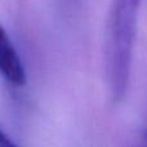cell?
Returning <instances> with one entry per match:
<instances>
[{
  "mask_svg": "<svg viewBox=\"0 0 147 147\" xmlns=\"http://www.w3.org/2000/svg\"><path fill=\"white\" fill-rule=\"evenodd\" d=\"M142 0H112L105 34V70L110 97L119 103L127 96L130 83Z\"/></svg>",
  "mask_w": 147,
  "mask_h": 147,
  "instance_id": "6da1fadb",
  "label": "cell"
},
{
  "mask_svg": "<svg viewBox=\"0 0 147 147\" xmlns=\"http://www.w3.org/2000/svg\"><path fill=\"white\" fill-rule=\"evenodd\" d=\"M0 75L16 86H23L27 80L26 70L7 31L0 25Z\"/></svg>",
  "mask_w": 147,
  "mask_h": 147,
  "instance_id": "7a4b0ae2",
  "label": "cell"
},
{
  "mask_svg": "<svg viewBox=\"0 0 147 147\" xmlns=\"http://www.w3.org/2000/svg\"><path fill=\"white\" fill-rule=\"evenodd\" d=\"M0 147H18L12 138L1 129V127H0Z\"/></svg>",
  "mask_w": 147,
  "mask_h": 147,
  "instance_id": "3957f363",
  "label": "cell"
},
{
  "mask_svg": "<svg viewBox=\"0 0 147 147\" xmlns=\"http://www.w3.org/2000/svg\"><path fill=\"white\" fill-rule=\"evenodd\" d=\"M142 147H147V129L145 133V137H143V142H142Z\"/></svg>",
  "mask_w": 147,
  "mask_h": 147,
  "instance_id": "277c9868",
  "label": "cell"
}]
</instances>
